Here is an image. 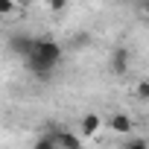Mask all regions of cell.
<instances>
[{
	"mask_svg": "<svg viewBox=\"0 0 149 149\" xmlns=\"http://www.w3.org/2000/svg\"><path fill=\"white\" fill-rule=\"evenodd\" d=\"M134 97L143 100V102H149V79H140V82L134 85Z\"/></svg>",
	"mask_w": 149,
	"mask_h": 149,
	"instance_id": "cell-8",
	"label": "cell"
},
{
	"mask_svg": "<svg viewBox=\"0 0 149 149\" xmlns=\"http://www.w3.org/2000/svg\"><path fill=\"white\" fill-rule=\"evenodd\" d=\"M32 44H35V38H32V35H24V32H18V35L9 38V50L18 53L21 58H26V56L32 53Z\"/></svg>",
	"mask_w": 149,
	"mask_h": 149,
	"instance_id": "cell-6",
	"label": "cell"
},
{
	"mask_svg": "<svg viewBox=\"0 0 149 149\" xmlns=\"http://www.w3.org/2000/svg\"><path fill=\"white\" fill-rule=\"evenodd\" d=\"M129 61H132L129 50H126V47H114V50H111V58H108V67H111V73L123 76V73L129 70Z\"/></svg>",
	"mask_w": 149,
	"mask_h": 149,
	"instance_id": "cell-3",
	"label": "cell"
},
{
	"mask_svg": "<svg viewBox=\"0 0 149 149\" xmlns=\"http://www.w3.org/2000/svg\"><path fill=\"white\" fill-rule=\"evenodd\" d=\"M35 0H18V6H32Z\"/></svg>",
	"mask_w": 149,
	"mask_h": 149,
	"instance_id": "cell-12",
	"label": "cell"
},
{
	"mask_svg": "<svg viewBox=\"0 0 149 149\" xmlns=\"http://www.w3.org/2000/svg\"><path fill=\"white\" fill-rule=\"evenodd\" d=\"M126 149H149V143H146L143 137H132V140L126 143Z\"/></svg>",
	"mask_w": 149,
	"mask_h": 149,
	"instance_id": "cell-10",
	"label": "cell"
},
{
	"mask_svg": "<svg viewBox=\"0 0 149 149\" xmlns=\"http://www.w3.org/2000/svg\"><path fill=\"white\" fill-rule=\"evenodd\" d=\"M56 134V140H58V149H82V134H76V132H70V129H56L53 132Z\"/></svg>",
	"mask_w": 149,
	"mask_h": 149,
	"instance_id": "cell-5",
	"label": "cell"
},
{
	"mask_svg": "<svg viewBox=\"0 0 149 149\" xmlns=\"http://www.w3.org/2000/svg\"><path fill=\"white\" fill-rule=\"evenodd\" d=\"M102 129V117L97 111H88L82 120H79V134L82 137H97V132Z\"/></svg>",
	"mask_w": 149,
	"mask_h": 149,
	"instance_id": "cell-4",
	"label": "cell"
},
{
	"mask_svg": "<svg viewBox=\"0 0 149 149\" xmlns=\"http://www.w3.org/2000/svg\"><path fill=\"white\" fill-rule=\"evenodd\" d=\"M140 6H143V12L149 15V0H140Z\"/></svg>",
	"mask_w": 149,
	"mask_h": 149,
	"instance_id": "cell-13",
	"label": "cell"
},
{
	"mask_svg": "<svg viewBox=\"0 0 149 149\" xmlns=\"http://www.w3.org/2000/svg\"><path fill=\"white\" fill-rule=\"evenodd\" d=\"M47 6H50V12H64L67 0H47Z\"/></svg>",
	"mask_w": 149,
	"mask_h": 149,
	"instance_id": "cell-11",
	"label": "cell"
},
{
	"mask_svg": "<svg viewBox=\"0 0 149 149\" xmlns=\"http://www.w3.org/2000/svg\"><path fill=\"white\" fill-rule=\"evenodd\" d=\"M32 149H58V140H56V134L50 132V134H41V137L35 140Z\"/></svg>",
	"mask_w": 149,
	"mask_h": 149,
	"instance_id": "cell-7",
	"label": "cell"
},
{
	"mask_svg": "<svg viewBox=\"0 0 149 149\" xmlns=\"http://www.w3.org/2000/svg\"><path fill=\"white\" fill-rule=\"evenodd\" d=\"M61 56H64L61 44L44 35V38H35L32 53H29L24 61H26V70H29V73H35L38 79H50L53 73H56V67L61 64Z\"/></svg>",
	"mask_w": 149,
	"mask_h": 149,
	"instance_id": "cell-1",
	"label": "cell"
},
{
	"mask_svg": "<svg viewBox=\"0 0 149 149\" xmlns=\"http://www.w3.org/2000/svg\"><path fill=\"white\" fill-rule=\"evenodd\" d=\"M108 129H111L114 134H132V132H134V120H132L126 111H114V114L108 117Z\"/></svg>",
	"mask_w": 149,
	"mask_h": 149,
	"instance_id": "cell-2",
	"label": "cell"
},
{
	"mask_svg": "<svg viewBox=\"0 0 149 149\" xmlns=\"http://www.w3.org/2000/svg\"><path fill=\"white\" fill-rule=\"evenodd\" d=\"M18 9V0H0V18H9Z\"/></svg>",
	"mask_w": 149,
	"mask_h": 149,
	"instance_id": "cell-9",
	"label": "cell"
}]
</instances>
